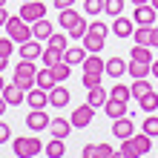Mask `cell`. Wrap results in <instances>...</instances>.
Wrapping results in <instances>:
<instances>
[{
  "label": "cell",
  "mask_w": 158,
  "mask_h": 158,
  "mask_svg": "<svg viewBox=\"0 0 158 158\" xmlns=\"http://www.w3.org/2000/svg\"><path fill=\"white\" fill-rule=\"evenodd\" d=\"M35 78H38V66H35V60H23V58H20V63L15 66L12 83H17L23 92H29V89L35 86Z\"/></svg>",
  "instance_id": "cell-1"
},
{
  "label": "cell",
  "mask_w": 158,
  "mask_h": 158,
  "mask_svg": "<svg viewBox=\"0 0 158 158\" xmlns=\"http://www.w3.org/2000/svg\"><path fill=\"white\" fill-rule=\"evenodd\" d=\"M6 35H9L15 43H23V40L32 38V23H26L20 15H9V20H6Z\"/></svg>",
  "instance_id": "cell-2"
},
{
  "label": "cell",
  "mask_w": 158,
  "mask_h": 158,
  "mask_svg": "<svg viewBox=\"0 0 158 158\" xmlns=\"http://www.w3.org/2000/svg\"><path fill=\"white\" fill-rule=\"evenodd\" d=\"M12 150L17 158H35V155H40L43 152V144L38 141V138H29V135H23V138H15L12 141Z\"/></svg>",
  "instance_id": "cell-3"
},
{
  "label": "cell",
  "mask_w": 158,
  "mask_h": 158,
  "mask_svg": "<svg viewBox=\"0 0 158 158\" xmlns=\"http://www.w3.org/2000/svg\"><path fill=\"white\" fill-rule=\"evenodd\" d=\"M20 17L26 23L40 20V17H46V3H40V0H26V3H20Z\"/></svg>",
  "instance_id": "cell-4"
},
{
  "label": "cell",
  "mask_w": 158,
  "mask_h": 158,
  "mask_svg": "<svg viewBox=\"0 0 158 158\" xmlns=\"http://www.w3.org/2000/svg\"><path fill=\"white\" fill-rule=\"evenodd\" d=\"M52 118L46 115V109H29V115H26V127L32 129V132H40V129H49Z\"/></svg>",
  "instance_id": "cell-5"
},
{
  "label": "cell",
  "mask_w": 158,
  "mask_h": 158,
  "mask_svg": "<svg viewBox=\"0 0 158 158\" xmlns=\"http://www.w3.org/2000/svg\"><path fill=\"white\" fill-rule=\"evenodd\" d=\"M92 115H95V106L83 104V106H78L75 112L69 115V121H72V127H75V129H86L92 124Z\"/></svg>",
  "instance_id": "cell-6"
},
{
  "label": "cell",
  "mask_w": 158,
  "mask_h": 158,
  "mask_svg": "<svg viewBox=\"0 0 158 158\" xmlns=\"http://www.w3.org/2000/svg\"><path fill=\"white\" fill-rule=\"evenodd\" d=\"M26 104H29L32 109H46V106H49V92L35 83V86L26 92Z\"/></svg>",
  "instance_id": "cell-7"
},
{
  "label": "cell",
  "mask_w": 158,
  "mask_h": 158,
  "mask_svg": "<svg viewBox=\"0 0 158 158\" xmlns=\"http://www.w3.org/2000/svg\"><path fill=\"white\" fill-rule=\"evenodd\" d=\"M112 135L118 138V141H124V138H132V135H135V124H132L127 115H121V118L112 121Z\"/></svg>",
  "instance_id": "cell-8"
},
{
  "label": "cell",
  "mask_w": 158,
  "mask_h": 158,
  "mask_svg": "<svg viewBox=\"0 0 158 158\" xmlns=\"http://www.w3.org/2000/svg\"><path fill=\"white\" fill-rule=\"evenodd\" d=\"M155 6L152 3H141V6H135V15H132V20L138 23V26H152L155 23Z\"/></svg>",
  "instance_id": "cell-9"
},
{
  "label": "cell",
  "mask_w": 158,
  "mask_h": 158,
  "mask_svg": "<svg viewBox=\"0 0 158 158\" xmlns=\"http://www.w3.org/2000/svg\"><path fill=\"white\" fill-rule=\"evenodd\" d=\"M17 52H20V58H23V60H38L40 55H43V46H40L38 38H29V40H23V43H20V49H17Z\"/></svg>",
  "instance_id": "cell-10"
},
{
  "label": "cell",
  "mask_w": 158,
  "mask_h": 158,
  "mask_svg": "<svg viewBox=\"0 0 158 158\" xmlns=\"http://www.w3.org/2000/svg\"><path fill=\"white\" fill-rule=\"evenodd\" d=\"M135 20H129V17H124V15H118L115 17V23H112V32H115V38H132V32H135Z\"/></svg>",
  "instance_id": "cell-11"
},
{
  "label": "cell",
  "mask_w": 158,
  "mask_h": 158,
  "mask_svg": "<svg viewBox=\"0 0 158 158\" xmlns=\"http://www.w3.org/2000/svg\"><path fill=\"white\" fill-rule=\"evenodd\" d=\"M0 95L6 98V104H9V106H17V104H23V101H26V92L17 86V83H6V86L0 89Z\"/></svg>",
  "instance_id": "cell-12"
},
{
  "label": "cell",
  "mask_w": 158,
  "mask_h": 158,
  "mask_svg": "<svg viewBox=\"0 0 158 158\" xmlns=\"http://www.w3.org/2000/svg\"><path fill=\"white\" fill-rule=\"evenodd\" d=\"M66 104H69V89H66V86H60V83H55V86L49 89V106L63 109Z\"/></svg>",
  "instance_id": "cell-13"
},
{
  "label": "cell",
  "mask_w": 158,
  "mask_h": 158,
  "mask_svg": "<svg viewBox=\"0 0 158 158\" xmlns=\"http://www.w3.org/2000/svg\"><path fill=\"white\" fill-rule=\"evenodd\" d=\"M52 32H55V23H49L46 17H40V20L32 23V38H38V40H49Z\"/></svg>",
  "instance_id": "cell-14"
},
{
  "label": "cell",
  "mask_w": 158,
  "mask_h": 158,
  "mask_svg": "<svg viewBox=\"0 0 158 158\" xmlns=\"http://www.w3.org/2000/svg\"><path fill=\"white\" fill-rule=\"evenodd\" d=\"M104 112L109 118H121V115H127V101H121V98H112L109 95L106 98V104H104Z\"/></svg>",
  "instance_id": "cell-15"
},
{
  "label": "cell",
  "mask_w": 158,
  "mask_h": 158,
  "mask_svg": "<svg viewBox=\"0 0 158 158\" xmlns=\"http://www.w3.org/2000/svg\"><path fill=\"white\" fill-rule=\"evenodd\" d=\"M86 46H75V49H69V46H66V52H63V60H66L69 63V66H81V63H83V58H86Z\"/></svg>",
  "instance_id": "cell-16"
},
{
  "label": "cell",
  "mask_w": 158,
  "mask_h": 158,
  "mask_svg": "<svg viewBox=\"0 0 158 158\" xmlns=\"http://www.w3.org/2000/svg\"><path fill=\"white\" fill-rule=\"evenodd\" d=\"M49 129H52L55 138H63V141H66V135L72 132V121H66V118H52Z\"/></svg>",
  "instance_id": "cell-17"
},
{
  "label": "cell",
  "mask_w": 158,
  "mask_h": 158,
  "mask_svg": "<svg viewBox=\"0 0 158 158\" xmlns=\"http://www.w3.org/2000/svg\"><path fill=\"white\" fill-rule=\"evenodd\" d=\"M83 72H104V66H106V60H101V55L98 52H89L86 58H83Z\"/></svg>",
  "instance_id": "cell-18"
},
{
  "label": "cell",
  "mask_w": 158,
  "mask_h": 158,
  "mask_svg": "<svg viewBox=\"0 0 158 158\" xmlns=\"http://www.w3.org/2000/svg\"><path fill=\"white\" fill-rule=\"evenodd\" d=\"M104 40H106L104 35H95V32H86L81 38V43L86 46V52H101V49H104Z\"/></svg>",
  "instance_id": "cell-19"
},
{
  "label": "cell",
  "mask_w": 158,
  "mask_h": 158,
  "mask_svg": "<svg viewBox=\"0 0 158 158\" xmlns=\"http://www.w3.org/2000/svg\"><path fill=\"white\" fill-rule=\"evenodd\" d=\"M106 98H109V92H106L104 86H92V89H89V95H86V104L98 109V106H104V104H106Z\"/></svg>",
  "instance_id": "cell-20"
},
{
  "label": "cell",
  "mask_w": 158,
  "mask_h": 158,
  "mask_svg": "<svg viewBox=\"0 0 158 158\" xmlns=\"http://www.w3.org/2000/svg\"><path fill=\"white\" fill-rule=\"evenodd\" d=\"M124 72H127L124 58H109V60H106V66H104V75H109V78H121Z\"/></svg>",
  "instance_id": "cell-21"
},
{
  "label": "cell",
  "mask_w": 158,
  "mask_h": 158,
  "mask_svg": "<svg viewBox=\"0 0 158 158\" xmlns=\"http://www.w3.org/2000/svg\"><path fill=\"white\" fill-rule=\"evenodd\" d=\"M35 83H38L40 89H46V92H49V89L55 86V83H58V81H55V72H52V66L38 69V78H35Z\"/></svg>",
  "instance_id": "cell-22"
},
{
  "label": "cell",
  "mask_w": 158,
  "mask_h": 158,
  "mask_svg": "<svg viewBox=\"0 0 158 158\" xmlns=\"http://www.w3.org/2000/svg\"><path fill=\"white\" fill-rule=\"evenodd\" d=\"M81 20V15L75 12V9H60V15H58V26H63V29H72V26H75Z\"/></svg>",
  "instance_id": "cell-23"
},
{
  "label": "cell",
  "mask_w": 158,
  "mask_h": 158,
  "mask_svg": "<svg viewBox=\"0 0 158 158\" xmlns=\"http://www.w3.org/2000/svg\"><path fill=\"white\" fill-rule=\"evenodd\" d=\"M129 60L152 63V46H141V43H135V46H132V52H129Z\"/></svg>",
  "instance_id": "cell-24"
},
{
  "label": "cell",
  "mask_w": 158,
  "mask_h": 158,
  "mask_svg": "<svg viewBox=\"0 0 158 158\" xmlns=\"http://www.w3.org/2000/svg\"><path fill=\"white\" fill-rule=\"evenodd\" d=\"M150 66H152V63H144V60H129V63H127V72H129L132 78H147Z\"/></svg>",
  "instance_id": "cell-25"
},
{
  "label": "cell",
  "mask_w": 158,
  "mask_h": 158,
  "mask_svg": "<svg viewBox=\"0 0 158 158\" xmlns=\"http://www.w3.org/2000/svg\"><path fill=\"white\" fill-rule=\"evenodd\" d=\"M132 144H135L138 155H147V152L152 150V138L147 135V132H141V135H132Z\"/></svg>",
  "instance_id": "cell-26"
},
{
  "label": "cell",
  "mask_w": 158,
  "mask_h": 158,
  "mask_svg": "<svg viewBox=\"0 0 158 158\" xmlns=\"http://www.w3.org/2000/svg\"><path fill=\"white\" fill-rule=\"evenodd\" d=\"M63 152H66V144H63V138H55V135H52V141L46 144V155H49V158H60Z\"/></svg>",
  "instance_id": "cell-27"
},
{
  "label": "cell",
  "mask_w": 158,
  "mask_h": 158,
  "mask_svg": "<svg viewBox=\"0 0 158 158\" xmlns=\"http://www.w3.org/2000/svg\"><path fill=\"white\" fill-rule=\"evenodd\" d=\"M138 104H141V109H144V112H155V109H158V95L150 89V92H144V95L138 98Z\"/></svg>",
  "instance_id": "cell-28"
},
{
  "label": "cell",
  "mask_w": 158,
  "mask_h": 158,
  "mask_svg": "<svg viewBox=\"0 0 158 158\" xmlns=\"http://www.w3.org/2000/svg\"><path fill=\"white\" fill-rule=\"evenodd\" d=\"M40 58H43L46 66H55V63H60V60H63V52H60V49H55V46H46Z\"/></svg>",
  "instance_id": "cell-29"
},
{
  "label": "cell",
  "mask_w": 158,
  "mask_h": 158,
  "mask_svg": "<svg viewBox=\"0 0 158 158\" xmlns=\"http://www.w3.org/2000/svg\"><path fill=\"white\" fill-rule=\"evenodd\" d=\"M46 46H55V49H60V52H66V46H69V35H60V32H52V38L46 40Z\"/></svg>",
  "instance_id": "cell-30"
},
{
  "label": "cell",
  "mask_w": 158,
  "mask_h": 158,
  "mask_svg": "<svg viewBox=\"0 0 158 158\" xmlns=\"http://www.w3.org/2000/svg\"><path fill=\"white\" fill-rule=\"evenodd\" d=\"M86 29H89V23L81 17V20H78L75 26H72V29H66V35H69V40H81L83 35H86Z\"/></svg>",
  "instance_id": "cell-31"
},
{
  "label": "cell",
  "mask_w": 158,
  "mask_h": 158,
  "mask_svg": "<svg viewBox=\"0 0 158 158\" xmlns=\"http://www.w3.org/2000/svg\"><path fill=\"white\" fill-rule=\"evenodd\" d=\"M115 155H121V158H138V150H135L132 138H124V141H121V150Z\"/></svg>",
  "instance_id": "cell-32"
},
{
  "label": "cell",
  "mask_w": 158,
  "mask_h": 158,
  "mask_svg": "<svg viewBox=\"0 0 158 158\" xmlns=\"http://www.w3.org/2000/svg\"><path fill=\"white\" fill-rule=\"evenodd\" d=\"M150 29H152V26H135L132 40H135V43H141V46H150Z\"/></svg>",
  "instance_id": "cell-33"
},
{
  "label": "cell",
  "mask_w": 158,
  "mask_h": 158,
  "mask_svg": "<svg viewBox=\"0 0 158 158\" xmlns=\"http://www.w3.org/2000/svg\"><path fill=\"white\" fill-rule=\"evenodd\" d=\"M52 72H55V81H66L69 75H72V66H69V63L66 60H60V63H55V66H52Z\"/></svg>",
  "instance_id": "cell-34"
},
{
  "label": "cell",
  "mask_w": 158,
  "mask_h": 158,
  "mask_svg": "<svg viewBox=\"0 0 158 158\" xmlns=\"http://www.w3.org/2000/svg\"><path fill=\"white\" fill-rule=\"evenodd\" d=\"M104 12L112 15V17L124 15V0H104Z\"/></svg>",
  "instance_id": "cell-35"
},
{
  "label": "cell",
  "mask_w": 158,
  "mask_h": 158,
  "mask_svg": "<svg viewBox=\"0 0 158 158\" xmlns=\"http://www.w3.org/2000/svg\"><path fill=\"white\" fill-rule=\"evenodd\" d=\"M101 75H104V72H83L81 83H83L86 89H92V86H101Z\"/></svg>",
  "instance_id": "cell-36"
},
{
  "label": "cell",
  "mask_w": 158,
  "mask_h": 158,
  "mask_svg": "<svg viewBox=\"0 0 158 158\" xmlns=\"http://www.w3.org/2000/svg\"><path fill=\"white\" fill-rule=\"evenodd\" d=\"M109 95H112V98H121V101H127V104H129V98H132V89H129V86H124V83H115Z\"/></svg>",
  "instance_id": "cell-37"
},
{
  "label": "cell",
  "mask_w": 158,
  "mask_h": 158,
  "mask_svg": "<svg viewBox=\"0 0 158 158\" xmlns=\"http://www.w3.org/2000/svg\"><path fill=\"white\" fill-rule=\"evenodd\" d=\"M129 89H132V95H135V98H141L144 92H150L152 86H150V81H147V78H135V83H132Z\"/></svg>",
  "instance_id": "cell-38"
},
{
  "label": "cell",
  "mask_w": 158,
  "mask_h": 158,
  "mask_svg": "<svg viewBox=\"0 0 158 158\" xmlns=\"http://www.w3.org/2000/svg\"><path fill=\"white\" fill-rule=\"evenodd\" d=\"M144 132L150 138H158V118L150 112V118H144Z\"/></svg>",
  "instance_id": "cell-39"
},
{
  "label": "cell",
  "mask_w": 158,
  "mask_h": 158,
  "mask_svg": "<svg viewBox=\"0 0 158 158\" xmlns=\"http://www.w3.org/2000/svg\"><path fill=\"white\" fill-rule=\"evenodd\" d=\"M83 12L86 15H101L104 12V0H83Z\"/></svg>",
  "instance_id": "cell-40"
},
{
  "label": "cell",
  "mask_w": 158,
  "mask_h": 158,
  "mask_svg": "<svg viewBox=\"0 0 158 158\" xmlns=\"http://www.w3.org/2000/svg\"><path fill=\"white\" fill-rule=\"evenodd\" d=\"M86 32H95V35H104V38H106V35H109V26H106L104 20H92Z\"/></svg>",
  "instance_id": "cell-41"
},
{
  "label": "cell",
  "mask_w": 158,
  "mask_h": 158,
  "mask_svg": "<svg viewBox=\"0 0 158 158\" xmlns=\"http://www.w3.org/2000/svg\"><path fill=\"white\" fill-rule=\"evenodd\" d=\"M12 52H15V40L9 38V35H6V38H0V55H6V58H9Z\"/></svg>",
  "instance_id": "cell-42"
},
{
  "label": "cell",
  "mask_w": 158,
  "mask_h": 158,
  "mask_svg": "<svg viewBox=\"0 0 158 158\" xmlns=\"http://www.w3.org/2000/svg\"><path fill=\"white\" fill-rule=\"evenodd\" d=\"M9 135H12V127H9L6 121H0V144H6V141H9Z\"/></svg>",
  "instance_id": "cell-43"
},
{
  "label": "cell",
  "mask_w": 158,
  "mask_h": 158,
  "mask_svg": "<svg viewBox=\"0 0 158 158\" xmlns=\"http://www.w3.org/2000/svg\"><path fill=\"white\" fill-rule=\"evenodd\" d=\"M98 155V144H86L83 147V158H95Z\"/></svg>",
  "instance_id": "cell-44"
},
{
  "label": "cell",
  "mask_w": 158,
  "mask_h": 158,
  "mask_svg": "<svg viewBox=\"0 0 158 158\" xmlns=\"http://www.w3.org/2000/svg\"><path fill=\"white\" fill-rule=\"evenodd\" d=\"M98 155H104V158H109V155H115V150L109 144H98Z\"/></svg>",
  "instance_id": "cell-45"
},
{
  "label": "cell",
  "mask_w": 158,
  "mask_h": 158,
  "mask_svg": "<svg viewBox=\"0 0 158 158\" xmlns=\"http://www.w3.org/2000/svg\"><path fill=\"white\" fill-rule=\"evenodd\" d=\"M150 46L152 49H158V26L152 23V29H150Z\"/></svg>",
  "instance_id": "cell-46"
},
{
  "label": "cell",
  "mask_w": 158,
  "mask_h": 158,
  "mask_svg": "<svg viewBox=\"0 0 158 158\" xmlns=\"http://www.w3.org/2000/svg\"><path fill=\"white\" fill-rule=\"evenodd\" d=\"M69 6H75V0H55V9H58V12L60 9H69Z\"/></svg>",
  "instance_id": "cell-47"
},
{
  "label": "cell",
  "mask_w": 158,
  "mask_h": 158,
  "mask_svg": "<svg viewBox=\"0 0 158 158\" xmlns=\"http://www.w3.org/2000/svg\"><path fill=\"white\" fill-rule=\"evenodd\" d=\"M6 20H9V12H6L3 6H0V26H6Z\"/></svg>",
  "instance_id": "cell-48"
},
{
  "label": "cell",
  "mask_w": 158,
  "mask_h": 158,
  "mask_svg": "<svg viewBox=\"0 0 158 158\" xmlns=\"http://www.w3.org/2000/svg\"><path fill=\"white\" fill-rule=\"evenodd\" d=\"M9 69V58H6V55H0V72H6Z\"/></svg>",
  "instance_id": "cell-49"
},
{
  "label": "cell",
  "mask_w": 158,
  "mask_h": 158,
  "mask_svg": "<svg viewBox=\"0 0 158 158\" xmlns=\"http://www.w3.org/2000/svg\"><path fill=\"white\" fill-rule=\"evenodd\" d=\"M6 106H9V104H6V98L0 95V118H3V112H6Z\"/></svg>",
  "instance_id": "cell-50"
},
{
  "label": "cell",
  "mask_w": 158,
  "mask_h": 158,
  "mask_svg": "<svg viewBox=\"0 0 158 158\" xmlns=\"http://www.w3.org/2000/svg\"><path fill=\"white\" fill-rule=\"evenodd\" d=\"M150 72H152V75L158 78V60H152V66H150Z\"/></svg>",
  "instance_id": "cell-51"
},
{
  "label": "cell",
  "mask_w": 158,
  "mask_h": 158,
  "mask_svg": "<svg viewBox=\"0 0 158 158\" xmlns=\"http://www.w3.org/2000/svg\"><path fill=\"white\" fill-rule=\"evenodd\" d=\"M129 3H135V6H141V3H150V0H129Z\"/></svg>",
  "instance_id": "cell-52"
},
{
  "label": "cell",
  "mask_w": 158,
  "mask_h": 158,
  "mask_svg": "<svg viewBox=\"0 0 158 158\" xmlns=\"http://www.w3.org/2000/svg\"><path fill=\"white\" fill-rule=\"evenodd\" d=\"M3 86H6V81H3V75H0V89H3Z\"/></svg>",
  "instance_id": "cell-53"
},
{
  "label": "cell",
  "mask_w": 158,
  "mask_h": 158,
  "mask_svg": "<svg viewBox=\"0 0 158 158\" xmlns=\"http://www.w3.org/2000/svg\"><path fill=\"white\" fill-rule=\"evenodd\" d=\"M150 3H152V6H155V12H158V0H150Z\"/></svg>",
  "instance_id": "cell-54"
},
{
  "label": "cell",
  "mask_w": 158,
  "mask_h": 158,
  "mask_svg": "<svg viewBox=\"0 0 158 158\" xmlns=\"http://www.w3.org/2000/svg\"><path fill=\"white\" fill-rule=\"evenodd\" d=\"M3 3H6V0H0V6H3Z\"/></svg>",
  "instance_id": "cell-55"
},
{
  "label": "cell",
  "mask_w": 158,
  "mask_h": 158,
  "mask_svg": "<svg viewBox=\"0 0 158 158\" xmlns=\"http://www.w3.org/2000/svg\"><path fill=\"white\" fill-rule=\"evenodd\" d=\"M20 3H26V0H20Z\"/></svg>",
  "instance_id": "cell-56"
}]
</instances>
